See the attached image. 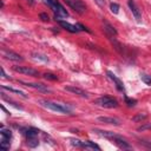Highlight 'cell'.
<instances>
[{
  "label": "cell",
  "instance_id": "obj_25",
  "mask_svg": "<svg viewBox=\"0 0 151 151\" xmlns=\"http://www.w3.org/2000/svg\"><path fill=\"white\" fill-rule=\"evenodd\" d=\"M1 136L11 139L12 138V132L9 130H7V129H4V126H1Z\"/></svg>",
  "mask_w": 151,
  "mask_h": 151
},
{
  "label": "cell",
  "instance_id": "obj_10",
  "mask_svg": "<svg viewBox=\"0 0 151 151\" xmlns=\"http://www.w3.org/2000/svg\"><path fill=\"white\" fill-rule=\"evenodd\" d=\"M103 26H104V32L106 33L107 37H116V35L118 34V33H117V29H116L110 22H107V21L104 20Z\"/></svg>",
  "mask_w": 151,
  "mask_h": 151
},
{
  "label": "cell",
  "instance_id": "obj_17",
  "mask_svg": "<svg viewBox=\"0 0 151 151\" xmlns=\"http://www.w3.org/2000/svg\"><path fill=\"white\" fill-rule=\"evenodd\" d=\"M39 132H41V131H39V130L35 129V127H29V129H25V130H24V133H25L27 137H35V136H38Z\"/></svg>",
  "mask_w": 151,
  "mask_h": 151
},
{
  "label": "cell",
  "instance_id": "obj_31",
  "mask_svg": "<svg viewBox=\"0 0 151 151\" xmlns=\"http://www.w3.org/2000/svg\"><path fill=\"white\" fill-rule=\"evenodd\" d=\"M39 17H40V19H41L42 21H48V20H50V18H48L47 13H40V14H39Z\"/></svg>",
  "mask_w": 151,
  "mask_h": 151
},
{
  "label": "cell",
  "instance_id": "obj_6",
  "mask_svg": "<svg viewBox=\"0 0 151 151\" xmlns=\"http://www.w3.org/2000/svg\"><path fill=\"white\" fill-rule=\"evenodd\" d=\"M127 5H129V8L131 9V12H132L134 19H136L138 22H140V21H142V14H140V11H139L138 6L136 5L134 0H127Z\"/></svg>",
  "mask_w": 151,
  "mask_h": 151
},
{
  "label": "cell",
  "instance_id": "obj_1",
  "mask_svg": "<svg viewBox=\"0 0 151 151\" xmlns=\"http://www.w3.org/2000/svg\"><path fill=\"white\" fill-rule=\"evenodd\" d=\"M39 104L45 107V109H48L51 111H54V112H58V113H71V109L67 106V105H64V104H59V103H54V101H51V100H46V99H40L39 100Z\"/></svg>",
  "mask_w": 151,
  "mask_h": 151
},
{
  "label": "cell",
  "instance_id": "obj_30",
  "mask_svg": "<svg viewBox=\"0 0 151 151\" xmlns=\"http://www.w3.org/2000/svg\"><path fill=\"white\" fill-rule=\"evenodd\" d=\"M42 137H44V139L46 140V143H50L51 145H54V143H53V140L51 139V137H50L48 134H46V133H42Z\"/></svg>",
  "mask_w": 151,
  "mask_h": 151
},
{
  "label": "cell",
  "instance_id": "obj_32",
  "mask_svg": "<svg viewBox=\"0 0 151 151\" xmlns=\"http://www.w3.org/2000/svg\"><path fill=\"white\" fill-rule=\"evenodd\" d=\"M76 26H77V28L79 29V31H86V32H90V29H87L84 25H81V24H76Z\"/></svg>",
  "mask_w": 151,
  "mask_h": 151
},
{
  "label": "cell",
  "instance_id": "obj_18",
  "mask_svg": "<svg viewBox=\"0 0 151 151\" xmlns=\"http://www.w3.org/2000/svg\"><path fill=\"white\" fill-rule=\"evenodd\" d=\"M27 145L29 147H37L39 145L38 136H35V137H27Z\"/></svg>",
  "mask_w": 151,
  "mask_h": 151
},
{
  "label": "cell",
  "instance_id": "obj_13",
  "mask_svg": "<svg viewBox=\"0 0 151 151\" xmlns=\"http://www.w3.org/2000/svg\"><path fill=\"white\" fill-rule=\"evenodd\" d=\"M98 120L110 125H120V120L114 117H98Z\"/></svg>",
  "mask_w": 151,
  "mask_h": 151
},
{
  "label": "cell",
  "instance_id": "obj_8",
  "mask_svg": "<svg viewBox=\"0 0 151 151\" xmlns=\"http://www.w3.org/2000/svg\"><path fill=\"white\" fill-rule=\"evenodd\" d=\"M65 90L68 91V92H71V93H73V94L80 96L83 98H87L88 97V94H87L86 91H84V90H81L79 87H76V86H65Z\"/></svg>",
  "mask_w": 151,
  "mask_h": 151
},
{
  "label": "cell",
  "instance_id": "obj_27",
  "mask_svg": "<svg viewBox=\"0 0 151 151\" xmlns=\"http://www.w3.org/2000/svg\"><path fill=\"white\" fill-rule=\"evenodd\" d=\"M44 78L45 79H47V80H57L58 79V77L55 76V74H53V73H44Z\"/></svg>",
  "mask_w": 151,
  "mask_h": 151
},
{
  "label": "cell",
  "instance_id": "obj_5",
  "mask_svg": "<svg viewBox=\"0 0 151 151\" xmlns=\"http://www.w3.org/2000/svg\"><path fill=\"white\" fill-rule=\"evenodd\" d=\"M13 71L18 73H22L26 76H32V77H39V72L34 68L26 67V66H13Z\"/></svg>",
  "mask_w": 151,
  "mask_h": 151
},
{
  "label": "cell",
  "instance_id": "obj_19",
  "mask_svg": "<svg viewBox=\"0 0 151 151\" xmlns=\"http://www.w3.org/2000/svg\"><path fill=\"white\" fill-rule=\"evenodd\" d=\"M2 90H7V91H9V92H13V93H17V94H19V96H21V97H24V98H27V94H25L22 91H20V90H15V88H13V87H9V86H6V85H2Z\"/></svg>",
  "mask_w": 151,
  "mask_h": 151
},
{
  "label": "cell",
  "instance_id": "obj_7",
  "mask_svg": "<svg viewBox=\"0 0 151 151\" xmlns=\"http://www.w3.org/2000/svg\"><path fill=\"white\" fill-rule=\"evenodd\" d=\"M20 84L25 85V86H28V87H32V88H35L38 91H41V92H51V90L44 85V84H40V83H26V81H19Z\"/></svg>",
  "mask_w": 151,
  "mask_h": 151
},
{
  "label": "cell",
  "instance_id": "obj_34",
  "mask_svg": "<svg viewBox=\"0 0 151 151\" xmlns=\"http://www.w3.org/2000/svg\"><path fill=\"white\" fill-rule=\"evenodd\" d=\"M1 77H2V78H7V79H9V78L6 76V73H5V70H4L2 67H1Z\"/></svg>",
  "mask_w": 151,
  "mask_h": 151
},
{
  "label": "cell",
  "instance_id": "obj_20",
  "mask_svg": "<svg viewBox=\"0 0 151 151\" xmlns=\"http://www.w3.org/2000/svg\"><path fill=\"white\" fill-rule=\"evenodd\" d=\"M9 139L8 138H6V137H2L1 136V142H0V149L1 150H4V151H6V150H8L9 149Z\"/></svg>",
  "mask_w": 151,
  "mask_h": 151
},
{
  "label": "cell",
  "instance_id": "obj_33",
  "mask_svg": "<svg viewBox=\"0 0 151 151\" xmlns=\"http://www.w3.org/2000/svg\"><path fill=\"white\" fill-rule=\"evenodd\" d=\"M94 2L99 6V7H105V0H94Z\"/></svg>",
  "mask_w": 151,
  "mask_h": 151
},
{
  "label": "cell",
  "instance_id": "obj_2",
  "mask_svg": "<svg viewBox=\"0 0 151 151\" xmlns=\"http://www.w3.org/2000/svg\"><path fill=\"white\" fill-rule=\"evenodd\" d=\"M46 4L50 6V8L54 12V18L57 21L59 20H63L64 18H67L68 17V13L67 11L59 4L58 0H46Z\"/></svg>",
  "mask_w": 151,
  "mask_h": 151
},
{
  "label": "cell",
  "instance_id": "obj_9",
  "mask_svg": "<svg viewBox=\"0 0 151 151\" xmlns=\"http://www.w3.org/2000/svg\"><path fill=\"white\" fill-rule=\"evenodd\" d=\"M2 54H4V57H5L6 59L13 60V61H22V60H24V58H22L20 54H18V53H15V52H13V51H4Z\"/></svg>",
  "mask_w": 151,
  "mask_h": 151
},
{
  "label": "cell",
  "instance_id": "obj_15",
  "mask_svg": "<svg viewBox=\"0 0 151 151\" xmlns=\"http://www.w3.org/2000/svg\"><path fill=\"white\" fill-rule=\"evenodd\" d=\"M93 132H96L97 134H99V136H101V137H105V138H109V139H113V138H116L118 134H116V133H113V132H111V131H105V130H94Z\"/></svg>",
  "mask_w": 151,
  "mask_h": 151
},
{
  "label": "cell",
  "instance_id": "obj_4",
  "mask_svg": "<svg viewBox=\"0 0 151 151\" xmlns=\"http://www.w3.org/2000/svg\"><path fill=\"white\" fill-rule=\"evenodd\" d=\"M65 2L79 14H84L86 12V5L81 0H65Z\"/></svg>",
  "mask_w": 151,
  "mask_h": 151
},
{
  "label": "cell",
  "instance_id": "obj_24",
  "mask_svg": "<svg viewBox=\"0 0 151 151\" xmlns=\"http://www.w3.org/2000/svg\"><path fill=\"white\" fill-rule=\"evenodd\" d=\"M140 79L146 84V85H151V76H147L145 73H140Z\"/></svg>",
  "mask_w": 151,
  "mask_h": 151
},
{
  "label": "cell",
  "instance_id": "obj_16",
  "mask_svg": "<svg viewBox=\"0 0 151 151\" xmlns=\"http://www.w3.org/2000/svg\"><path fill=\"white\" fill-rule=\"evenodd\" d=\"M83 147L84 149H88V150H100V147L97 144H94L93 142H91V140L83 142Z\"/></svg>",
  "mask_w": 151,
  "mask_h": 151
},
{
  "label": "cell",
  "instance_id": "obj_11",
  "mask_svg": "<svg viewBox=\"0 0 151 151\" xmlns=\"http://www.w3.org/2000/svg\"><path fill=\"white\" fill-rule=\"evenodd\" d=\"M58 22H59V25H60L63 28H65L66 31H68V32H71V33H77V32H79V29L77 28L76 25H72V24H70V22H67V21H65V20H59Z\"/></svg>",
  "mask_w": 151,
  "mask_h": 151
},
{
  "label": "cell",
  "instance_id": "obj_21",
  "mask_svg": "<svg viewBox=\"0 0 151 151\" xmlns=\"http://www.w3.org/2000/svg\"><path fill=\"white\" fill-rule=\"evenodd\" d=\"M32 58L35 59V60H41V61H48V58L45 55V54H41V53H38V52H32Z\"/></svg>",
  "mask_w": 151,
  "mask_h": 151
},
{
  "label": "cell",
  "instance_id": "obj_3",
  "mask_svg": "<svg viewBox=\"0 0 151 151\" xmlns=\"http://www.w3.org/2000/svg\"><path fill=\"white\" fill-rule=\"evenodd\" d=\"M94 104H97L100 107H105V109H113L118 106V101L110 96H103V97L97 98L94 100Z\"/></svg>",
  "mask_w": 151,
  "mask_h": 151
},
{
  "label": "cell",
  "instance_id": "obj_26",
  "mask_svg": "<svg viewBox=\"0 0 151 151\" xmlns=\"http://www.w3.org/2000/svg\"><path fill=\"white\" fill-rule=\"evenodd\" d=\"M110 9H111V12H112L113 14H117V13L119 12V5H118V4L112 2V4H111V6H110Z\"/></svg>",
  "mask_w": 151,
  "mask_h": 151
},
{
  "label": "cell",
  "instance_id": "obj_12",
  "mask_svg": "<svg viewBox=\"0 0 151 151\" xmlns=\"http://www.w3.org/2000/svg\"><path fill=\"white\" fill-rule=\"evenodd\" d=\"M107 76H109V78L116 84V86H117V88H118L119 91H124V84H123V81H122L119 78H117L111 71H107Z\"/></svg>",
  "mask_w": 151,
  "mask_h": 151
},
{
  "label": "cell",
  "instance_id": "obj_28",
  "mask_svg": "<svg viewBox=\"0 0 151 151\" xmlns=\"http://www.w3.org/2000/svg\"><path fill=\"white\" fill-rule=\"evenodd\" d=\"M2 99H4V100H6V101H8V103H9V104H11L12 106H14L15 109H19V110H22V107H21L20 105H17V103H14V101H12L11 99H8V98H6V97L4 96V93H2Z\"/></svg>",
  "mask_w": 151,
  "mask_h": 151
},
{
  "label": "cell",
  "instance_id": "obj_22",
  "mask_svg": "<svg viewBox=\"0 0 151 151\" xmlns=\"http://www.w3.org/2000/svg\"><path fill=\"white\" fill-rule=\"evenodd\" d=\"M147 118V114L146 113H138L136 116L132 117V122H143Z\"/></svg>",
  "mask_w": 151,
  "mask_h": 151
},
{
  "label": "cell",
  "instance_id": "obj_23",
  "mask_svg": "<svg viewBox=\"0 0 151 151\" xmlns=\"http://www.w3.org/2000/svg\"><path fill=\"white\" fill-rule=\"evenodd\" d=\"M68 140H70L71 145H73V146H76V147H83V142H81V140L76 139V138H70Z\"/></svg>",
  "mask_w": 151,
  "mask_h": 151
},
{
  "label": "cell",
  "instance_id": "obj_14",
  "mask_svg": "<svg viewBox=\"0 0 151 151\" xmlns=\"http://www.w3.org/2000/svg\"><path fill=\"white\" fill-rule=\"evenodd\" d=\"M113 142H114V144L117 145V146H119L120 149H130L131 146H130V144L125 140V139H123L120 136H117L116 138H113L112 139Z\"/></svg>",
  "mask_w": 151,
  "mask_h": 151
},
{
  "label": "cell",
  "instance_id": "obj_29",
  "mask_svg": "<svg viewBox=\"0 0 151 151\" xmlns=\"http://www.w3.org/2000/svg\"><path fill=\"white\" fill-rule=\"evenodd\" d=\"M125 103L127 104V106H134L136 105V103H137V100L136 99H131V98H129V97H126L125 96Z\"/></svg>",
  "mask_w": 151,
  "mask_h": 151
}]
</instances>
